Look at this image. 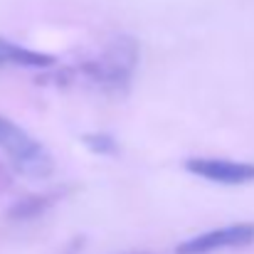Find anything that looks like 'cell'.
<instances>
[{
    "label": "cell",
    "mask_w": 254,
    "mask_h": 254,
    "mask_svg": "<svg viewBox=\"0 0 254 254\" xmlns=\"http://www.w3.org/2000/svg\"><path fill=\"white\" fill-rule=\"evenodd\" d=\"M185 170L220 185H245L254 180V163L227 161V158H188Z\"/></svg>",
    "instance_id": "4"
},
{
    "label": "cell",
    "mask_w": 254,
    "mask_h": 254,
    "mask_svg": "<svg viewBox=\"0 0 254 254\" xmlns=\"http://www.w3.org/2000/svg\"><path fill=\"white\" fill-rule=\"evenodd\" d=\"M55 57L0 37V67H52Z\"/></svg>",
    "instance_id": "5"
},
{
    "label": "cell",
    "mask_w": 254,
    "mask_h": 254,
    "mask_svg": "<svg viewBox=\"0 0 254 254\" xmlns=\"http://www.w3.org/2000/svg\"><path fill=\"white\" fill-rule=\"evenodd\" d=\"M0 151L5 153L12 168L30 180L50 178L55 170V161L45 151V146L2 114H0Z\"/></svg>",
    "instance_id": "1"
},
{
    "label": "cell",
    "mask_w": 254,
    "mask_h": 254,
    "mask_svg": "<svg viewBox=\"0 0 254 254\" xmlns=\"http://www.w3.org/2000/svg\"><path fill=\"white\" fill-rule=\"evenodd\" d=\"M136 62H138V45H136V40H131V37H119V40H114V42L106 47V52H104L96 62H91V64L86 67V72H89L99 84L114 89V86L128 84Z\"/></svg>",
    "instance_id": "2"
},
{
    "label": "cell",
    "mask_w": 254,
    "mask_h": 254,
    "mask_svg": "<svg viewBox=\"0 0 254 254\" xmlns=\"http://www.w3.org/2000/svg\"><path fill=\"white\" fill-rule=\"evenodd\" d=\"M250 245H254V222H237V225L217 227V230L185 240L183 245H178V254H205L215 250L250 247Z\"/></svg>",
    "instance_id": "3"
},
{
    "label": "cell",
    "mask_w": 254,
    "mask_h": 254,
    "mask_svg": "<svg viewBox=\"0 0 254 254\" xmlns=\"http://www.w3.org/2000/svg\"><path fill=\"white\" fill-rule=\"evenodd\" d=\"M84 143L96 153H116V141L109 133H91L84 136Z\"/></svg>",
    "instance_id": "6"
}]
</instances>
